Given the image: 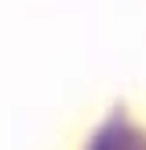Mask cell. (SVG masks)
I'll return each mask as SVG.
<instances>
[{"label": "cell", "mask_w": 146, "mask_h": 150, "mask_svg": "<svg viewBox=\"0 0 146 150\" xmlns=\"http://www.w3.org/2000/svg\"><path fill=\"white\" fill-rule=\"evenodd\" d=\"M95 150H146V139L139 136L135 128L113 125V128H106L99 139H95Z\"/></svg>", "instance_id": "cell-1"}]
</instances>
